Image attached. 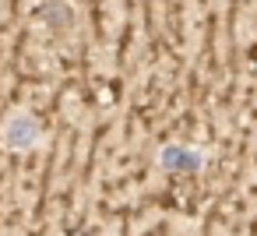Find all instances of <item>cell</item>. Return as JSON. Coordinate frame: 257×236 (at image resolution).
Segmentation results:
<instances>
[{
	"mask_svg": "<svg viewBox=\"0 0 257 236\" xmlns=\"http://www.w3.org/2000/svg\"><path fill=\"white\" fill-rule=\"evenodd\" d=\"M0 141L11 145V148H29V145H36V141H39V131H36V124H32V120L18 116V120H11L4 131H0Z\"/></svg>",
	"mask_w": 257,
	"mask_h": 236,
	"instance_id": "1",
	"label": "cell"
}]
</instances>
